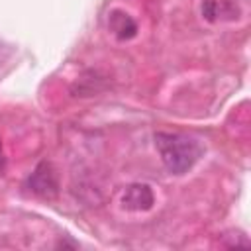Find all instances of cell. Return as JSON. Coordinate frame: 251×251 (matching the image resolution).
Wrapping results in <instances>:
<instances>
[{
  "label": "cell",
  "instance_id": "obj_1",
  "mask_svg": "<svg viewBox=\"0 0 251 251\" xmlns=\"http://www.w3.org/2000/svg\"><path fill=\"white\" fill-rule=\"evenodd\" d=\"M155 147L161 155L163 165L173 175H184L202 155V145L184 133L157 131Z\"/></svg>",
  "mask_w": 251,
  "mask_h": 251
},
{
  "label": "cell",
  "instance_id": "obj_2",
  "mask_svg": "<svg viewBox=\"0 0 251 251\" xmlns=\"http://www.w3.org/2000/svg\"><path fill=\"white\" fill-rule=\"evenodd\" d=\"M27 188L41 198H55L59 192L57 171L49 161H41L27 178Z\"/></svg>",
  "mask_w": 251,
  "mask_h": 251
},
{
  "label": "cell",
  "instance_id": "obj_3",
  "mask_svg": "<svg viewBox=\"0 0 251 251\" xmlns=\"http://www.w3.org/2000/svg\"><path fill=\"white\" fill-rule=\"evenodd\" d=\"M153 204H155V194H153L151 186L145 182H133V184L126 186V190L122 194V206L131 212H145V210L153 208Z\"/></svg>",
  "mask_w": 251,
  "mask_h": 251
},
{
  "label": "cell",
  "instance_id": "obj_4",
  "mask_svg": "<svg viewBox=\"0 0 251 251\" xmlns=\"http://www.w3.org/2000/svg\"><path fill=\"white\" fill-rule=\"evenodd\" d=\"M108 27L122 41H127V39H131V37L137 35V24H135V20L127 12L118 10V8L108 14Z\"/></svg>",
  "mask_w": 251,
  "mask_h": 251
},
{
  "label": "cell",
  "instance_id": "obj_5",
  "mask_svg": "<svg viewBox=\"0 0 251 251\" xmlns=\"http://www.w3.org/2000/svg\"><path fill=\"white\" fill-rule=\"evenodd\" d=\"M202 16L208 22L233 20L239 16V6L235 0H204L202 2Z\"/></svg>",
  "mask_w": 251,
  "mask_h": 251
},
{
  "label": "cell",
  "instance_id": "obj_6",
  "mask_svg": "<svg viewBox=\"0 0 251 251\" xmlns=\"http://www.w3.org/2000/svg\"><path fill=\"white\" fill-rule=\"evenodd\" d=\"M4 171V151H2V141H0V173Z\"/></svg>",
  "mask_w": 251,
  "mask_h": 251
}]
</instances>
